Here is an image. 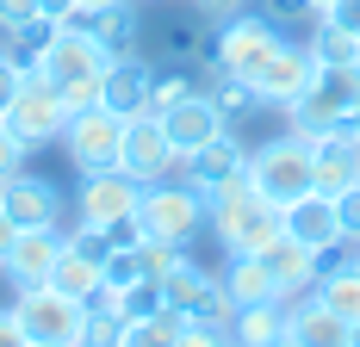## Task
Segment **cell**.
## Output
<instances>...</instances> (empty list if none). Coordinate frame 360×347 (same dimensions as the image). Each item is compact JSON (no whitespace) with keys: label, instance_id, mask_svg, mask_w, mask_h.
Returning a JSON list of instances; mask_svg holds the SVG:
<instances>
[{"label":"cell","instance_id":"obj_1","mask_svg":"<svg viewBox=\"0 0 360 347\" xmlns=\"http://www.w3.org/2000/svg\"><path fill=\"white\" fill-rule=\"evenodd\" d=\"M205 217H212V230L224 236L230 254H261V248L280 236V205H267L261 192H255V180H230V186H217L212 199H205Z\"/></svg>","mask_w":360,"mask_h":347},{"label":"cell","instance_id":"obj_2","mask_svg":"<svg viewBox=\"0 0 360 347\" xmlns=\"http://www.w3.org/2000/svg\"><path fill=\"white\" fill-rule=\"evenodd\" d=\"M13 316H19V347H75L81 329H87V304L69 298V292H56L50 279L25 285Z\"/></svg>","mask_w":360,"mask_h":347},{"label":"cell","instance_id":"obj_3","mask_svg":"<svg viewBox=\"0 0 360 347\" xmlns=\"http://www.w3.org/2000/svg\"><path fill=\"white\" fill-rule=\"evenodd\" d=\"M106 63H112V56L94 44V37L63 32V25H56V37H50V50L37 56V69L63 87V105H69V112L100 105V74H106Z\"/></svg>","mask_w":360,"mask_h":347},{"label":"cell","instance_id":"obj_4","mask_svg":"<svg viewBox=\"0 0 360 347\" xmlns=\"http://www.w3.org/2000/svg\"><path fill=\"white\" fill-rule=\"evenodd\" d=\"M249 180H255V192L267 199V205H280L286 211L292 199H304L311 186H317V174H311V137H274L267 149H255L249 155Z\"/></svg>","mask_w":360,"mask_h":347},{"label":"cell","instance_id":"obj_5","mask_svg":"<svg viewBox=\"0 0 360 347\" xmlns=\"http://www.w3.org/2000/svg\"><path fill=\"white\" fill-rule=\"evenodd\" d=\"M199 223H205V192L186 180V186H143V199H137V230L155 236V242H193L199 236Z\"/></svg>","mask_w":360,"mask_h":347},{"label":"cell","instance_id":"obj_6","mask_svg":"<svg viewBox=\"0 0 360 347\" xmlns=\"http://www.w3.org/2000/svg\"><path fill=\"white\" fill-rule=\"evenodd\" d=\"M354 100H360V63L354 69H323L298 100L286 105V118H292L298 137H317V131H329V124H342V118L354 112Z\"/></svg>","mask_w":360,"mask_h":347},{"label":"cell","instance_id":"obj_7","mask_svg":"<svg viewBox=\"0 0 360 347\" xmlns=\"http://www.w3.org/2000/svg\"><path fill=\"white\" fill-rule=\"evenodd\" d=\"M63 143H69V162L81 174H106L124 155V118L106 112V105H81V112H69V124H63Z\"/></svg>","mask_w":360,"mask_h":347},{"label":"cell","instance_id":"obj_8","mask_svg":"<svg viewBox=\"0 0 360 347\" xmlns=\"http://www.w3.org/2000/svg\"><path fill=\"white\" fill-rule=\"evenodd\" d=\"M6 124L32 143V149H37V143H56V137H63V124H69L63 87H56L44 69H25L19 93H13V105H6Z\"/></svg>","mask_w":360,"mask_h":347},{"label":"cell","instance_id":"obj_9","mask_svg":"<svg viewBox=\"0 0 360 347\" xmlns=\"http://www.w3.org/2000/svg\"><path fill=\"white\" fill-rule=\"evenodd\" d=\"M63 32H81L94 37L106 56H124V50H137L143 44V19H137V0H106V6H87V0H75L69 13L56 19Z\"/></svg>","mask_w":360,"mask_h":347},{"label":"cell","instance_id":"obj_10","mask_svg":"<svg viewBox=\"0 0 360 347\" xmlns=\"http://www.w3.org/2000/svg\"><path fill=\"white\" fill-rule=\"evenodd\" d=\"M280 37H286V32H280L267 13H255V19H249V13L224 19V32H217V69L236 74V81H249V74L280 50Z\"/></svg>","mask_w":360,"mask_h":347},{"label":"cell","instance_id":"obj_11","mask_svg":"<svg viewBox=\"0 0 360 347\" xmlns=\"http://www.w3.org/2000/svg\"><path fill=\"white\" fill-rule=\"evenodd\" d=\"M317 74H323L317 50H311V44H286V37H280V50L249 74V87L261 93V105H292L311 81H317Z\"/></svg>","mask_w":360,"mask_h":347},{"label":"cell","instance_id":"obj_12","mask_svg":"<svg viewBox=\"0 0 360 347\" xmlns=\"http://www.w3.org/2000/svg\"><path fill=\"white\" fill-rule=\"evenodd\" d=\"M174 162H180V155H174V143H168L162 112H137V118H124V155H118V168L131 174V180L155 186V180H168Z\"/></svg>","mask_w":360,"mask_h":347},{"label":"cell","instance_id":"obj_13","mask_svg":"<svg viewBox=\"0 0 360 347\" xmlns=\"http://www.w3.org/2000/svg\"><path fill=\"white\" fill-rule=\"evenodd\" d=\"M162 298L174 310H186V316H217V322L236 329V304H230L224 279H212L205 267H193V261H180L174 273H162Z\"/></svg>","mask_w":360,"mask_h":347},{"label":"cell","instance_id":"obj_14","mask_svg":"<svg viewBox=\"0 0 360 347\" xmlns=\"http://www.w3.org/2000/svg\"><path fill=\"white\" fill-rule=\"evenodd\" d=\"M137 199H143V180H131L124 168L87 174V186H81V223H94V230H112V223L137 217Z\"/></svg>","mask_w":360,"mask_h":347},{"label":"cell","instance_id":"obj_15","mask_svg":"<svg viewBox=\"0 0 360 347\" xmlns=\"http://www.w3.org/2000/svg\"><path fill=\"white\" fill-rule=\"evenodd\" d=\"M0 211H6L19 230H50V223H63V192H56V180L6 174V180H0Z\"/></svg>","mask_w":360,"mask_h":347},{"label":"cell","instance_id":"obj_16","mask_svg":"<svg viewBox=\"0 0 360 347\" xmlns=\"http://www.w3.org/2000/svg\"><path fill=\"white\" fill-rule=\"evenodd\" d=\"M205 37H212V19L199 13V6H186V13H155V63H180V69H199L205 63Z\"/></svg>","mask_w":360,"mask_h":347},{"label":"cell","instance_id":"obj_17","mask_svg":"<svg viewBox=\"0 0 360 347\" xmlns=\"http://www.w3.org/2000/svg\"><path fill=\"white\" fill-rule=\"evenodd\" d=\"M149 87H155V69H149L137 50H124L100 74V105L118 112V118H137V112H149Z\"/></svg>","mask_w":360,"mask_h":347},{"label":"cell","instance_id":"obj_18","mask_svg":"<svg viewBox=\"0 0 360 347\" xmlns=\"http://www.w3.org/2000/svg\"><path fill=\"white\" fill-rule=\"evenodd\" d=\"M311 174H317L323 192H342V186L360 180V137L348 131V118L311 137Z\"/></svg>","mask_w":360,"mask_h":347},{"label":"cell","instance_id":"obj_19","mask_svg":"<svg viewBox=\"0 0 360 347\" xmlns=\"http://www.w3.org/2000/svg\"><path fill=\"white\" fill-rule=\"evenodd\" d=\"M63 248H69V236H56V223H50V230H19L0 267H6V279H13L19 292H25V285H44V279L56 273V254H63Z\"/></svg>","mask_w":360,"mask_h":347},{"label":"cell","instance_id":"obj_20","mask_svg":"<svg viewBox=\"0 0 360 347\" xmlns=\"http://www.w3.org/2000/svg\"><path fill=\"white\" fill-rule=\"evenodd\" d=\"M162 124H168V143H174L180 162H186L193 149H205L217 131H230V124H224V112L205 100V87H199V93H186V100H174L168 112H162Z\"/></svg>","mask_w":360,"mask_h":347},{"label":"cell","instance_id":"obj_21","mask_svg":"<svg viewBox=\"0 0 360 347\" xmlns=\"http://www.w3.org/2000/svg\"><path fill=\"white\" fill-rule=\"evenodd\" d=\"M243 174H249V149L230 137V131H217V137L205 143V149H193V155H186V180H193V186H199L205 199H212L217 186L243 180Z\"/></svg>","mask_w":360,"mask_h":347},{"label":"cell","instance_id":"obj_22","mask_svg":"<svg viewBox=\"0 0 360 347\" xmlns=\"http://www.w3.org/2000/svg\"><path fill=\"white\" fill-rule=\"evenodd\" d=\"M261 267L274 273V285H280V298H292V292H304V285H317V248L298 242V236H274V242L261 248Z\"/></svg>","mask_w":360,"mask_h":347},{"label":"cell","instance_id":"obj_23","mask_svg":"<svg viewBox=\"0 0 360 347\" xmlns=\"http://www.w3.org/2000/svg\"><path fill=\"white\" fill-rule=\"evenodd\" d=\"M280 230L298 236V242H311V248H329L335 236H342V223H335V199H329L323 186H311L304 199H292V205L280 211Z\"/></svg>","mask_w":360,"mask_h":347},{"label":"cell","instance_id":"obj_24","mask_svg":"<svg viewBox=\"0 0 360 347\" xmlns=\"http://www.w3.org/2000/svg\"><path fill=\"white\" fill-rule=\"evenodd\" d=\"M286 341L292 347H348V341H354V329L329 310L323 298H311V304L286 310Z\"/></svg>","mask_w":360,"mask_h":347},{"label":"cell","instance_id":"obj_25","mask_svg":"<svg viewBox=\"0 0 360 347\" xmlns=\"http://www.w3.org/2000/svg\"><path fill=\"white\" fill-rule=\"evenodd\" d=\"M224 292H230L236 310H243V304H267V298H280V285H274V273L261 267V254H230V267H224Z\"/></svg>","mask_w":360,"mask_h":347},{"label":"cell","instance_id":"obj_26","mask_svg":"<svg viewBox=\"0 0 360 347\" xmlns=\"http://www.w3.org/2000/svg\"><path fill=\"white\" fill-rule=\"evenodd\" d=\"M236 341L243 347H280L286 341V298L243 304V310H236Z\"/></svg>","mask_w":360,"mask_h":347},{"label":"cell","instance_id":"obj_27","mask_svg":"<svg viewBox=\"0 0 360 347\" xmlns=\"http://www.w3.org/2000/svg\"><path fill=\"white\" fill-rule=\"evenodd\" d=\"M180 341H186V310H174V304L149 310L143 322H124V347H180Z\"/></svg>","mask_w":360,"mask_h":347},{"label":"cell","instance_id":"obj_28","mask_svg":"<svg viewBox=\"0 0 360 347\" xmlns=\"http://www.w3.org/2000/svg\"><path fill=\"white\" fill-rule=\"evenodd\" d=\"M317 298H323V304L342 316L348 329H360V273H354V267H335V273H323V279H317Z\"/></svg>","mask_w":360,"mask_h":347},{"label":"cell","instance_id":"obj_29","mask_svg":"<svg viewBox=\"0 0 360 347\" xmlns=\"http://www.w3.org/2000/svg\"><path fill=\"white\" fill-rule=\"evenodd\" d=\"M311 50H317V63H323V69H354V63H360V37H354V32H342L335 19H317Z\"/></svg>","mask_w":360,"mask_h":347},{"label":"cell","instance_id":"obj_30","mask_svg":"<svg viewBox=\"0 0 360 347\" xmlns=\"http://www.w3.org/2000/svg\"><path fill=\"white\" fill-rule=\"evenodd\" d=\"M13 44H6V56H13V63H25V69H37V56H44V50H50V37H56V19H50V13H37V19H25V25H13Z\"/></svg>","mask_w":360,"mask_h":347},{"label":"cell","instance_id":"obj_31","mask_svg":"<svg viewBox=\"0 0 360 347\" xmlns=\"http://www.w3.org/2000/svg\"><path fill=\"white\" fill-rule=\"evenodd\" d=\"M168 298H162V279H137V285H124V292H112V310L124 316V322H143L149 310H162Z\"/></svg>","mask_w":360,"mask_h":347},{"label":"cell","instance_id":"obj_32","mask_svg":"<svg viewBox=\"0 0 360 347\" xmlns=\"http://www.w3.org/2000/svg\"><path fill=\"white\" fill-rule=\"evenodd\" d=\"M261 13H267L280 32H304V25H317V19H323L311 0H261Z\"/></svg>","mask_w":360,"mask_h":347},{"label":"cell","instance_id":"obj_33","mask_svg":"<svg viewBox=\"0 0 360 347\" xmlns=\"http://www.w3.org/2000/svg\"><path fill=\"white\" fill-rule=\"evenodd\" d=\"M335 199V223H342V236H354L360 242V180L354 186H342V192H329Z\"/></svg>","mask_w":360,"mask_h":347},{"label":"cell","instance_id":"obj_34","mask_svg":"<svg viewBox=\"0 0 360 347\" xmlns=\"http://www.w3.org/2000/svg\"><path fill=\"white\" fill-rule=\"evenodd\" d=\"M25 149H32V143H25L19 131H13V124H6V118H0V180L25 168Z\"/></svg>","mask_w":360,"mask_h":347},{"label":"cell","instance_id":"obj_35","mask_svg":"<svg viewBox=\"0 0 360 347\" xmlns=\"http://www.w3.org/2000/svg\"><path fill=\"white\" fill-rule=\"evenodd\" d=\"M19 81H25V63H13V56L0 50V118H6V105H13V93H19Z\"/></svg>","mask_w":360,"mask_h":347},{"label":"cell","instance_id":"obj_36","mask_svg":"<svg viewBox=\"0 0 360 347\" xmlns=\"http://www.w3.org/2000/svg\"><path fill=\"white\" fill-rule=\"evenodd\" d=\"M37 13H44L37 0H0V25H6V32H13V25H25V19H37Z\"/></svg>","mask_w":360,"mask_h":347},{"label":"cell","instance_id":"obj_37","mask_svg":"<svg viewBox=\"0 0 360 347\" xmlns=\"http://www.w3.org/2000/svg\"><path fill=\"white\" fill-rule=\"evenodd\" d=\"M212 25H224V19H236V13H249V0H193Z\"/></svg>","mask_w":360,"mask_h":347},{"label":"cell","instance_id":"obj_38","mask_svg":"<svg viewBox=\"0 0 360 347\" xmlns=\"http://www.w3.org/2000/svg\"><path fill=\"white\" fill-rule=\"evenodd\" d=\"M323 19H335L342 32H354V37H360V0H342V6H329Z\"/></svg>","mask_w":360,"mask_h":347},{"label":"cell","instance_id":"obj_39","mask_svg":"<svg viewBox=\"0 0 360 347\" xmlns=\"http://www.w3.org/2000/svg\"><path fill=\"white\" fill-rule=\"evenodd\" d=\"M13 236H19V223H13V217L0 211V261H6V248H13Z\"/></svg>","mask_w":360,"mask_h":347},{"label":"cell","instance_id":"obj_40","mask_svg":"<svg viewBox=\"0 0 360 347\" xmlns=\"http://www.w3.org/2000/svg\"><path fill=\"white\" fill-rule=\"evenodd\" d=\"M0 341H19V316L13 310H0Z\"/></svg>","mask_w":360,"mask_h":347},{"label":"cell","instance_id":"obj_41","mask_svg":"<svg viewBox=\"0 0 360 347\" xmlns=\"http://www.w3.org/2000/svg\"><path fill=\"white\" fill-rule=\"evenodd\" d=\"M37 6H44V13H50V19H63V13H69L75 0H37Z\"/></svg>","mask_w":360,"mask_h":347},{"label":"cell","instance_id":"obj_42","mask_svg":"<svg viewBox=\"0 0 360 347\" xmlns=\"http://www.w3.org/2000/svg\"><path fill=\"white\" fill-rule=\"evenodd\" d=\"M348 131H354V137H360V100H354V112H348Z\"/></svg>","mask_w":360,"mask_h":347},{"label":"cell","instance_id":"obj_43","mask_svg":"<svg viewBox=\"0 0 360 347\" xmlns=\"http://www.w3.org/2000/svg\"><path fill=\"white\" fill-rule=\"evenodd\" d=\"M311 6H317V13H329V6H342V0H311Z\"/></svg>","mask_w":360,"mask_h":347},{"label":"cell","instance_id":"obj_44","mask_svg":"<svg viewBox=\"0 0 360 347\" xmlns=\"http://www.w3.org/2000/svg\"><path fill=\"white\" fill-rule=\"evenodd\" d=\"M87 6H106V0H87Z\"/></svg>","mask_w":360,"mask_h":347},{"label":"cell","instance_id":"obj_45","mask_svg":"<svg viewBox=\"0 0 360 347\" xmlns=\"http://www.w3.org/2000/svg\"><path fill=\"white\" fill-rule=\"evenodd\" d=\"M137 6H155V0H137Z\"/></svg>","mask_w":360,"mask_h":347},{"label":"cell","instance_id":"obj_46","mask_svg":"<svg viewBox=\"0 0 360 347\" xmlns=\"http://www.w3.org/2000/svg\"><path fill=\"white\" fill-rule=\"evenodd\" d=\"M354 341H360V329H354Z\"/></svg>","mask_w":360,"mask_h":347},{"label":"cell","instance_id":"obj_47","mask_svg":"<svg viewBox=\"0 0 360 347\" xmlns=\"http://www.w3.org/2000/svg\"><path fill=\"white\" fill-rule=\"evenodd\" d=\"M354 273H360V261H354Z\"/></svg>","mask_w":360,"mask_h":347}]
</instances>
